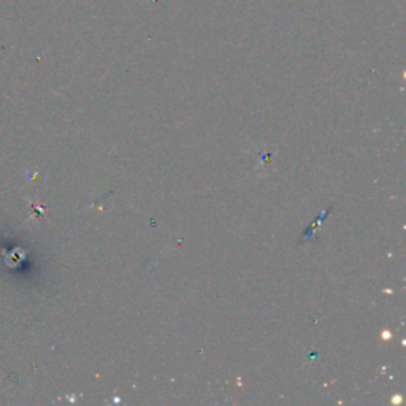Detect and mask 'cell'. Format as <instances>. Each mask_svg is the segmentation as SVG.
I'll return each mask as SVG.
<instances>
[{
	"instance_id": "6da1fadb",
	"label": "cell",
	"mask_w": 406,
	"mask_h": 406,
	"mask_svg": "<svg viewBox=\"0 0 406 406\" xmlns=\"http://www.w3.org/2000/svg\"><path fill=\"white\" fill-rule=\"evenodd\" d=\"M327 213H329V210H327V211H324V213L321 214V216H319V218L315 221V223H313V225L310 227V229L303 233V237H301V240H306V238H310V237L313 235V233L316 232V229H317V227H319V224L322 223L324 218H325V214H327Z\"/></svg>"
}]
</instances>
